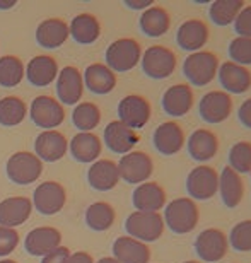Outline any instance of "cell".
Instances as JSON below:
<instances>
[{"label":"cell","instance_id":"obj_5","mask_svg":"<svg viewBox=\"0 0 251 263\" xmlns=\"http://www.w3.org/2000/svg\"><path fill=\"white\" fill-rule=\"evenodd\" d=\"M106 67L113 72H128L142 59L140 43L133 38H120L106 48Z\"/></svg>","mask_w":251,"mask_h":263},{"label":"cell","instance_id":"obj_40","mask_svg":"<svg viewBox=\"0 0 251 263\" xmlns=\"http://www.w3.org/2000/svg\"><path fill=\"white\" fill-rule=\"evenodd\" d=\"M229 246L241 253L251 251V219L238 222L229 233Z\"/></svg>","mask_w":251,"mask_h":263},{"label":"cell","instance_id":"obj_36","mask_svg":"<svg viewBox=\"0 0 251 263\" xmlns=\"http://www.w3.org/2000/svg\"><path fill=\"white\" fill-rule=\"evenodd\" d=\"M28 115V104L17 96H7L0 99V125L15 127L24 122Z\"/></svg>","mask_w":251,"mask_h":263},{"label":"cell","instance_id":"obj_34","mask_svg":"<svg viewBox=\"0 0 251 263\" xmlns=\"http://www.w3.org/2000/svg\"><path fill=\"white\" fill-rule=\"evenodd\" d=\"M114 217H117V212L108 202L91 203L86 210V215H84L87 228L96 231V233L108 231L114 224Z\"/></svg>","mask_w":251,"mask_h":263},{"label":"cell","instance_id":"obj_46","mask_svg":"<svg viewBox=\"0 0 251 263\" xmlns=\"http://www.w3.org/2000/svg\"><path fill=\"white\" fill-rule=\"evenodd\" d=\"M125 5L132 10H147L154 5V0H125Z\"/></svg>","mask_w":251,"mask_h":263},{"label":"cell","instance_id":"obj_25","mask_svg":"<svg viewBox=\"0 0 251 263\" xmlns=\"http://www.w3.org/2000/svg\"><path fill=\"white\" fill-rule=\"evenodd\" d=\"M87 181L91 188L98 192H109L118 185L120 171L118 164L109 159H98L87 170Z\"/></svg>","mask_w":251,"mask_h":263},{"label":"cell","instance_id":"obj_31","mask_svg":"<svg viewBox=\"0 0 251 263\" xmlns=\"http://www.w3.org/2000/svg\"><path fill=\"white\" fill-rule=\"evenodd\" d=\"M219 193L224 205L227 209H236L244 197V185L241 180V175L233 171L231 167L226 166L222 173L219 175Z\"/></svg>","mask_w":251,"mask_h":263},{"label":"cell","instance_id":"obj_43","mask_svg":"<svg viewBox=\"0 0 251 263\" xmlns=\"http://www.w3.org/2000/svg\"><path fill=\"white\" fill-rule=\"evenodd\" d=\"M234 31L241 38H251V5H244L234 21Z\"/></svg>","mask_w":251,"mask_h":263},{"label":"cell","instance_id":"obj_50","mask_svg":"<svg viewBox=\"0 0 251 263\" xmlns=\"http://www.w3.org/2000/svg\"><path fill=\"white\" fill-rule=\"evenodd\" d=\"M0 263H17L15 260H10V258H5V260H0Z\"/></svg>","mask_w":251,"mask_h":263},{"label":"cell","instance_id":"obj_11","mask_svg":"<svg viewBox=\"0 0 251 263\" xmlns=\"http://www.w3.org/2000/svg\"><path fill=\"white\" fill-rule=\"evenodd\" d=\"M233 98L224 91H210L203 94L198 103V115L205 123L217 125L231 117Z\"/></svg>","mask_w":251,"mask_h":263},{"label":"cell","instance_id":"obj_4","mask_svg":"<svg viewBox=\"0 0 251 263\" xmlns=\"http://www.w3.org/2000/svg\"><path fill=\"white\" fill-rule=\"evenodd\" d=\"M164 219L159 212H139L135 210L125 220V231L130 238L142 243L158 241L164 233Z\"/></svg>","mask_w":251,"mask_h":263},{"label":"cell","instance_id":"obj_48","mask_svg":"<svg viewBox=\"0 0 251 263\" xmlns=\"http://www.w3.org/2000/svg\"><path fill=\"white\" fill-rule=\"evenodd\" d=\"M15 0H0V10H7V9H12L15 7Z\"/></svg>","mask_w":251,"mask_h":263},{"label":"cell","instance_id":"obj_21","mask_svg":"<svg viewBox=\"0 0 251 263\" xmlns=\"http://www.w3.org/2000/svg\"><path fill=\"white\" fill-rule=\"evenodd\" d=\"M33 212V202L28 197H9L0 202V226L17 228L29 219Z\"/></svg>","mask_w":251,"mask_h":263},{"label":"cell","instance_id":"obj_17","mask_svg":"<svg viewBox=\"0 0 251 263\" xmlns=\"http://www.w3.org/2000/svg\"><path fill=\"white\" fill-rule=\"evenodd\" d=\"M104 144L114 154H128L132 152V149L139 144L140 137L135 130L128 128L127 125H123L122 122L114 120L109 122L104 128Z\"/></svg>","mask_w":251,"mask_h":263},{"label":"cell","instance_id":"obj_23","mask_svg":"<svg viewBox=\"0 0 251 263\" xmlns=\"http://www.w3.org/2000/svg\"><path fill=\"white\" fill-rule=\"evenodd\" d=\"M26 70V77H28L29 84L34 87H46L59 77V64L53 57L50 55H36L29 60Z\"/></svg>","mask_w":251,"mask_h":263},{"label":"cell","instance_id":"obj_15","mask_svg":"<svg viewBox=\"0 0 251 263\" xmlns=\"http://www.w3.org/2000/svg\"><path fill=\"white\" fill-rule=\"evenodd\" d=\"M84 92V79L77 67L67 65L56 77V98L62 104H77Z\"/></svg>","mask_w":251,"mask_h":263},{"label":"cell","instance_id":"obj_6","mask_svg":"<svg viewBox=\"0 0 251 263\" xmlns=\"http://www.w3.org/2000/svg\"><path fill=\"white\" fill-rule=\"evenodd\" d=\"M142 70L147 77L161 81V79H167L172 72L176 70L178 59L172 53V50L166 48L163 45H154L147 48L142 53Z\"/></svg>","mask_w":251,"mask_h":263},{"label":"cell","instance_id":"obj_49","mask_svg":"<svg viewBox=\"0 0 251 263\" xmlns=\"http://www.w3.org/2000/svg\"><path fill=\"white\" fill-rule=\"evenodd\" d=\"M96 263H120V261H117V260H114L113 256H104V258L98 260Z\"/></svg>","mask_w":251,"mask_h":263},{"label":"cell","instance_id":"obj_2","mask_svg":"<svg viewBox=\"0 0 251 263\" xmlns=\"http://www.w3.org/2000/svg\"><path fill=\"white\" fill-rule=\"evenodd\" d=\"M7 178L15 185H31L43 175V161L34 152L21 151L9 157L5 164Z\"/></svg>","mask_w":251,"mask_h":263},{"label":"cell","instance_id":"obj_3","mask_svg":"<svg viewBox=\"0 0 251 263\" xmlns=\"http://www.w3.org/2000/svg\"><path fill=\"white\" fill-rule=\"evenodd\" d=\"M219 57L212 51H195L183 62V73L186 81L197 87H203L210 84L217 76Z\"/></svg>","mask_w":251,"mask_h":263},{"label":"cell","instance_id":"obj_1","mask_svg":"<svg viewBox=\"0 0 251 263\" xmlns=\"http://www.w3.org/2000/svg\"><path fill=\"white\" fill-rule=\"evenodd\" d=\"M198 217V207L195 200L181 197L175 198L164 207V226H167L175 234H188L197 228Z\"/></svg>","mask_w":251,"mask_h":263},{"label":"cell","instance_id":"obj_18","mask_svg":"<svg viewBox=\"0 0 251 263\" xmlns=\"http://www.w3.org/2000/svg\"><path fill=\"white\" fill-rule=\"evenodd\" d=\"M185 132L176 122H164L154 130L152 144L163 156H175L185 147Z\"/></svg>","mask_w":251,"mask_h":263},{"label":"cell","instance_id":"obj_26","mask_svg":"<svg viewBox=\"0 0 251 263\" xmlns=\"http://www.w3.org/2000/svg\"><path fill=\"white\" fill-rule=\"evenodd\" d=\"M113 258L120 263H149L150 248L135 238L120 236L113 243Z\"/></svg>","mask_w":251,"mask_h":263},{"label":"cell","instance_id":"obj_8","mask_svg":"<svg viewBox=\"0 0 251 263\" xmlns=\"http://www.w3.org/2000/svg\"><path fill=\"white\" fill-rule=\"evenodd\" d=\"M29 117L36 127L43 130H55L64 123L65 109L59 103V99L50 96H38L33 99L29 106Z\"/></svg>","mask_w":251,"mask_h":263},{"label":"cell","instance_id":"obj_24","mask_svg":"<svg viewBox=\"0 0 251 263\" xmlns=\"http://www.w3.org/2000/svg\"><path fill=\"white\" fill-rule=\"evenodd\" d=\"M132 202L139 212H159L166 207V192L159 183L145 181L135 188Z\"/></svg>","mask_w":251,"mask_h":263},{"label":"cell","instance_id":"obj_9","mask_svg":"<svg viewBox=\"0 0 251 263\" xmlns=\"http://www.w3.org/2000/svg\"><path fill=\"white\" fill-rule=\"evenodd\" d=\"M152 108L140 94H128L118 103V122L132 130H140L149 123Z\"/></svg>","mask_w":251,"mask_h":263},{"label":"cell","instance_id":"obj_27","mask_svg":"<svg viewBox=\"0 0 251 263\" xmlns=\"http://www.w3.org/2000/svg\"><path fill=\"white\" fill-rule=\"evenodd\" d=\"M186 149L193 161L197 162L210 161L219 151V139L214 132L207 128H198L190 135Z\"/></svg>","mask_w":251,"mask_h":263},{"label":"cell","instance_id":"obj_16","mask_svg":"<svg viewBox=\"0 0 251 263\" xmlns=\"http://www.w3.org/2000/svg\"><path fill=\"white\" fill-rule=\"evenodd\" d=\"M69 151V140L56 130H43L34 140V154L45 162H56Z\"/></svg>","mask_w":251,"mask_h":263},{"label":"cell","instance_id":"obj_51","mask_svg":"<svg viewBox=\"0 0 251 263\" xmlns=\"http://www.w3.org/2000/svg\"><path fill=\"white\" fill-rule=\"evenodd\" d=\"M183 263H200V261H191V260H190V261H183Z\"/></svg>","mask_w":251,"mask_h":263},{"label":"cell","instance_id":"obj_44","mask_svg":"<svg viewBox=\"0 0 251 263\" xmlns=\"http://www.w3.org/2000/svg\"><path fill=\"white\" fill-rule=\"evenodd\" d=\"M70 256V250L65 248V246H59L56 250H53L51 253L41 258V263H67Z\"/></svg>","mask_w":251,"mask_h":263},{"label":"cell","instance_id":"obj_12","mask_svg":"<svg viewBox=\"0 0 251 263\" xmlns=\"http://www.w3.org/2000/svg\"><path fill=\"white\" fill-rule=\"evenodd\" d=\"M33 209L43 215H55L65 207L67 192L56 181H43L33 193Z\"/></svg>","mask_w":251,"mask_h":263},{"label":"cell","instance_id":"obj_45","mask_svg":"<svg viewBox=\"0 0 251 263\" xmlns=\"http://www.w3.org/2000/svg\"><path fill=\"white\" fill-rule=\"evenodd\" d=\"M238 118L243 127L251 130V98H248L238 109Z\"/></svg>","mask_w":251,"mask_h":263},{"label":"cell","instance_id":"obj_28","mask_svg":"<svg viewBox=\"0 0 251 263\" xmlns=\"http://www.w3.org/2000/svg\"><path fill=\"white\" fill-rule=\"evenodd\" d=\"M70 154L77 162L82 164H92L98 161L99 154L103 151L101 139L92 134V132H79L74 139L70 140Z\"/></svg>","mask_w":251,"mask_h":263},{"label":"cell","instance_id":"obj_42","mask_svg":"<svg viewBox=\"0 0 251 263\" xmlns=\"http://www.w3.org/2000/svg\"><path fill=\"white\" fill-rule=\"evenodd\" d=\"M19 245V233L15 229L2 228L0 226V256H7L17 248Z\"/></svg>","mask_w":251,"mask_h":263},{"label":"cell","instance_id":"obj_37","mask_svg":"<svg viewBox=\"0 0 251 263\" xmlns=\"http://www.w3.org/2000/svg\"><path fill=\"white\" fill-rule=\"evenodd\" d=\"M24 64L19 57L5 55L0 57V86L2 87H15L24 79Z\"/></svg>","mask_w":251,"mask_h":263},{"label":"cell","instance_id":"obj_41","mask_svg":"<svg viewBox=\"0 0 251 263\" xmlns=\"http://www.w3.org/2000/svg\"><path fill=\"white\" fill-rule=\"evenodd\" d=\"M229 57H231V62L238 65H251V38L236 36L229 45Z\"/></svg>","mask_w":251,"mask_h":263},{"label":"cell","instance_id":"obj_39","mask_svg":"<svg viewBox=\"0 0 251 263\" xmlns=\"http://www.w3.org/2000/svg\"><path fill=\"white\" fill-rule=\"evenodd\" d=\"M229 167L238 175L251 173V142H236L229 151Z\"/></svg>","mask_w":251,"mask_h":263},{"label":"cell","instance_id":"obj_22","mask_svg":"<svg viewBox=\"0 0 251 263\" xmlns=\"http://www.w3.org/2000/svg\"><path fill=\"white\" fill-rule=\"evenodd\" d=\"M193 91L188 84H175V86L167 87L163 94V109L166 115L175 118L185 117L193 106Z\"/></svg>","mask_w":251,"mask_h":263},{"label":"cell","instance_id":"obj_19","mask_svg":"<svg viewBox=\"0 0 251 263\" xmlns=\"http://www.w3.org/2000/svg\"><path fill=\"white\" fill-rule=\"evenodd\" d=\"M217 76L224 92H227L229 96L244 94L251 87V72L246 67L238 65L234 62H224L222 65H219Z\"/></svg>","mask_w":251,"mask_h":263},{"label":"cell","instance_id":"obj_7","mask_svg":"<svg viewBox=\"0 0 251 263\" xmlns=\"http://www.w3.org/2000/svg\"><path fill=\"white\" fill-rule=\"evenodd\" d=\"M118 171L120 180H125L130 185H142L154 173L152 157L142 151H132L120 159Z\"/></svg>","mask_w":251,"mask_h":263},{"label":"cell","instance_id":"obj_20","mask_svg":"<svg viewBox=\"0 0 251 263\" xmlns=\"http://www.w3.org/2000/svg\"><path fill=\"white\" fill-rule=\"evenodd\" d=\"M208 41V26L200 19H188L185 21L176 33V43L185 51H200Z\"/></svg>","mask_w":251,"mask_h":263},{"label":"cell","instance_id":"obj_29","mask_svg":"<svg viewBox=\"0 0 251 263\" xmlns=\"http://www.w3.org/2000/svg\"><path fill=\"white\" fill-rule=\"evenodd\" d=\"M69 24L64 19H45L43 23H40V26L36 28V41L40 46L48 50L60 48L62 45L69 40Z\"/></svg>","mask_w":251,"mask_h":263},{"label":"cell","instance_id":"obj_35","mask_svg":"<svg viewBox=\"0 0 251 263\" xmlns=\"http://www.w3.org/2000/svg\"><path fill=\"white\" fill-rule=\"evenodd\" d=\"M244 7L243 0H216L208 7V17L216 26H229Z\"/></svg>","mask_w":251,"mask_h":263},{"label":"cell","instance_id":"obj_38","mask_svg":"<svg viewBox=\"0 0 251 263\" xmlns=\"http://www.w3.org/2000/svg\"><path fill=\"white\" fill-rule=\"evenodd\" d=\"M101 122V109L94 103H79L72 111V123L81 132H91Z\"/></svg>","mask_w":251,"mask_h":263},{"label":"cell","instance_id":"obj_13","mask_svg":"<svg viewBox=\"0 0 251 263\" xmlns=\"http://www.w3.org/2000/svg\"><path fill=\"white\" fill-rule=\"evenodd\" d=\"M219 190V173L212 166H197L186 178V192L191 200H208Z\"/></svg>","mask_w":251,"mask_h":263},{"label":"cell","instance_id":"obj_10","mask_svg":"<svg viewBox=\"0 0 251 263\" xmlns=\"http://www.w3.org/2000/svg\"><path fill=\"white\" fill-rule=\"evenodd\" d=\"M227 248H229L227 236L221 229L208 228L205 231H202L195 238V253L202 261L207 263L221 261L227 255Z\"/></svg>","mask_w":251,"mask_h":263},{"label":"cell","instance_id":"obj_47","mask_svg":"<svg viewBox=\"0 0 251 263\" xmlns=\"http://www.w3.org/2000/svg\"><path fill=\"white\" fill-rule=\"evenodd\" d=\"M67 263H94V260L86 251H75V253H70Z\"/></svg>","mask_w":251,"mask_h":263},{"label":"cell","instance_id":"obj_30","mask_svg":"<svg viewBox=\"0 0 251 263\" xmlns=\"http://www.w3.org/2000/svg\"><path fill=\"white\" fill-rule=\"evenodd\" d=\"M84 86L94 94L104 96L117 87V76L104 64H91L84 70Z\"/></svg>","mask_w":251,"mask_h":263},{"label":"cell","instance_id":"obj_14","mask_svg":"<svg viewBox=\"0 0 251 263\" xmlns=\"http://www.w3.org/2000/svg\"><path fill=\"white\" fill-rule=\"evenodd\" d=\"M62 243V233L51 226H41L29 231L24 239V248L31 256H46Z\"/></svg>","mask_w":251,"mask_h":263},{"label":"cell","instance_id":"obj_33","mask_svg":"<svg viewBox=\"0 0 251 263\" xmlns=\"http://www.w3.org/2000/svg\"><path fill=\"white\" fill-rule=\"evenodd\" d=\"M69 33L79 45H92L101 36V24H99L96 15L79 14L72 19Z\"/></svg>","mask_w":251,"mask_h":263},{"label":"cell","instance_id":"obj_32","mask_svg":"<svg viewBox=\"0 0 251 263\" xmlns=\"http://www.w3.org/2000/svg\"><path fill=\"white\" fill-rule=\"evenodd\" d=\"M139 26L142 33L149 38H159L164 36L171 28V17L167 10L161 5H152L147 10H144L139 19Z\"/></svg>","mask_w":251,"mask_h":263}]
</instances>
